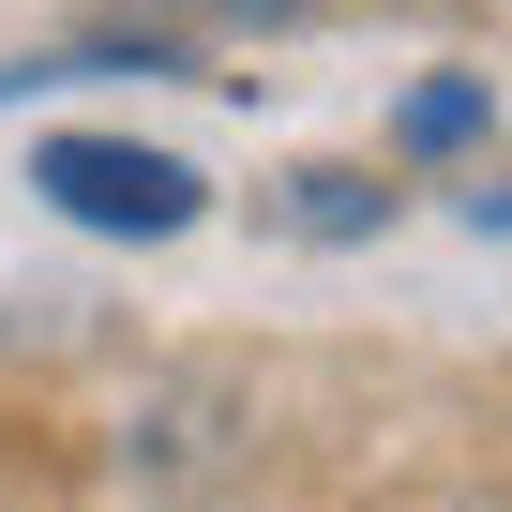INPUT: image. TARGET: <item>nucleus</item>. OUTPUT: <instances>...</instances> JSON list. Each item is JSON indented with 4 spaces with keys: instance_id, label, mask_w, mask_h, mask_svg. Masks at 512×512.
<instances>
[{
    "instance_id": "nucleus-4",
    "label": "nucleus",
    "mask_w": 512,
    "mask_h": 512,
    "mask_svg": "<svg viewBox=\"0 0 512 512\" xmlns=\"http://www.w3.org/2000/svg\"><path fill=\"white\" fill-rule=\"evenodd\" d=\"M482 121H497V76H422L392 106V151L407 166H452V151H482Z\"/></svg>"
},
{
    "instance_id": "nucleus-5",
    "label": "nucleus",
    "mask_w": 512,
    "mask_h": 512,
    "mask_svg": "<svg viewBox=\"0 0 512 512\" xmlns=\"http://www.w3.org/2000/svg\"><path fill=\"white\" fill-rule=\"evenodd\" d=\"M166 16H196V31H287V16H317V0H166Z\"/></svg>"
},
{
    "instance_id": "nucleus-2",
    "label": "nucleus",
    "mask_w": 512,
    "mask_h": 512,
    "mask_svg": "<svg viewBox=\"0 0 512 512\" xmlns=\"http://www.w3.org/2000/svg\"><path fill=\"white\" fill-rule=\"evenodd\" d=\"M226 437H241V392H211V377H166V392L121 407V467H151V482L226 467Z\"/></svg>"
},
{
    "instance_id": "nucleus-3",
    "label": "nucleus",
    "mask_w": 512,
    "mask_h": 512,
    "mask_svg": "<svg viewBox=\"0 0 512 512\" xmlns=\"http://www.w3.org/2000/svg\"><path fill=\"white\" fill-rule=\"evenodd\" d=\"M272 226H287V241H377V226H392V181H377V166H287V181H272Z\"/></svg>"
},
{
    "instance_id": "nucleus-6",
    "label": "nucleus",
    "mask_w": 512,
    "mask_h": 512,
    "mask_svg": "<svg viewBox=\"0 0 512 512\" xmlns=\"http://www.w3.org/2000/svg\"><path fill=\"white\" fill-rule=\"evenodd\" d=\"M452 211H467V226H482V241H497V226H512V181H467V196H452Z\"/></svg>"
},
{
    "instance_id": "nucleus-1",
    "label": "nucleus",
    "mask_w": 512,
    "mask_h": 512,
    "mask_svg": "<svg viewBox=\"0 0 512 512\" xmlns=\"http://www.w3.org/2000/svg\"><path fill=\"white\" fill-rule=\"evenodd\" d=\"M31 196H46L61 226H91V241H181V226L211 211V181H196L181 151H151V136H91V121H61V136L31 151Z\"/></svg>"
}]
</instances>
